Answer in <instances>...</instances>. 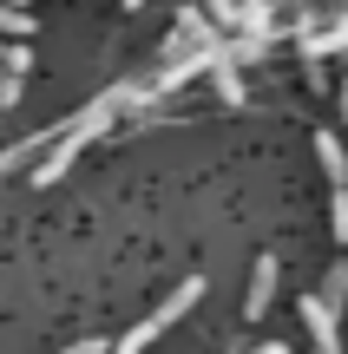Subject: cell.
<instances>
[{
  "label": "cell",
  "instance_id": "1",
  "mask_svg": "<svg viewBox=\"0 0 348 354\" xmlns=\"http://www.w3.org/2000/svg\"><path fill=\"white\" fill-rule=\"evenodd\" d=\"M138 99H145L138 86H112V92H99V99H92L86 112L73 118V131H66V138H59V151H46V158H39V171H33V184H39V190H46V184H59V177L73 171V158L86 151V145L99 138L105 125H112V112H118V105H138Z\"/></svg>",
  "mask_w": 348,
  "mask_h": 354
},
{
  "label": "cell",
  "instance_id": "2",
  "mask_svg": "<svg viewBox=\"0 0 348 354\" xmlns=\"http://www.w3.org/2000/svg\"><path fill=\"white\" fill-rule=\"evenodd\" d=\"M197 295H204V276H184V282H178V289H171V295H165V302H158V308H152V328H158V335H165V328H171V322H184V315H191V308H197Z\"/></svg>",
  "mask_w": 348,
  "mask_h": 354
},
{
  "label": "cell",
  "instance_id": "3",
  "mask_svg": "<svg viewBox=\"0 0 348 354\" xmlns=\"http://www.w3.org/2000/svg\"><path fill=\"white\" fill-rule=\"evenodd\" d=\"M302 322H309V335H315V348H329V354L342 348V315H336V308L322 302V295H309V302H302Z\"/></svg>",
  "mask_w": 348,
  "mask_h": 354
},
{
  "label": "cell",
  "instance_id": "4",
  "mask_svg": "<svg viewBox=\"0 0 348 354\" xmlns=\"http://www.w3.org/2000/svg\"><path fill=\"white\" fill-rule=\"evenodd\" d=\"M270 295H276V256H257V269H250V295H244V315H270Z\"/></svg>",
  "mask_w": 348,
  "mask_h": 354
},
{
  "label": "cell",
  "instance_id": "5",
  "mask_svg": "<svg viewBox=\"0 0 348 354\" xmlns=\"http://www.w3.org/2000/svg\"><path fill=\"white\" fill-rule=\"evenodd\" d=\"M315 151H322L329 184H336V190H348V151H342V138H336V131H315Z\"/></svg>",
  "mask_w": 348,
  "mask_h": 354
},
{
  "label": "cell",
  "instance_id": "6",
  "mask_svg": "<svg viewBox=\"0 0 348 354\" xmlns=\"http://www.w3.org/2000/svg\"><path fill=\"white\" fill-rule=\"evenodd\" d=\"M230 26H244L250 39H270V26H276V13H270V0H244V7H237V20Z\"/></svg>",
  "mask_w": 348,
  "mask_h": 354
},
{
  "label": "cell",
  "instance_id": "7",
  "mask_svg": "<svg viewBox=\"0 0 348 354\" xmlns=\"http://www.w3.org/2000/svg\"><path fill=\"white\" fill-rule=\"evenodd\" d=\"M210 73H217V92H223V105H244V73H237V66L223 59V53L210 59Z\"/></svg>",
  "mask_w": 348,
  "mask_h": 354
},
{
  "label": "cell",
  "instance_id": "8",
  "mask_svg": "<svg viewBox=\"0 0 348 354\" xmlns=\"http://www.w3.org/2000/svg\"><path fill=\"white\" fill-rule=\"evenodd\" d=\"M322 302L342 315V302H348V263H336V269H329V282H322Z\"/></svg>",
  "mask_w": 348,
  "mask_h": 354
},
{
  "label": "cell",
  "instance_id": "9",
  "mask_svg": "<svg viewBox=\"0 0 348 354\" xmlns=\"http://www.w3.org/2000/svg\"><path fill=\"white\" fill-rule=\"evenodd\" d=\"M0 33H13V39H20V33H33V20H26L20 7H0Z\"/></svg>",
  "mask_w": 348,
  "mask_h": 354
},
{
  "label": "cell",
  "instance_id": "10",
  "mask_svg": "<svg viewBox=\"0 0 348 354\" xmlns=\"http://www.w3.org/2000/svg\"><path fill=\"white\" fill-rule=\"evenodd\" d=\"M0 66H7L13 79H26V66H33V46H7V59H0Z\"/></svg>",
  "mask_w": 348,
  "mask_h": 354
},
{
  "label": "cell",
  "instance_id": "11",
  "mask_svg": "<svg viewBox=\"0 0 348 354\" xmlns=\"http://www.w3.org/2000/svg\"><path fill=\"white\" fill-rule=\"evenodd\" d=\"M336 236L348 243V190H336Z\"/></svg>",
  "mask_w": 348,
  "mask_h": 354
},
{
  "label": "cell",
  "instance_id": "12",
  "mask_svg": "<svg viewBox=\"0 0 348 354\" xmlns=\"http://www.w3.org/2000/svg\"><path fill=\"white\" fill-rule=\"evenodd\" d=\"M59 354H105V342H73V348H59Z\"/></svg>",
  "mask_w": 348,
  "mask_h": 354
},
{
  "label": "cell",
  "instance_id": "13",
  "mask_svg": "<svg viewBox=\"0 0 348 354\" xmlns=\"http://www.w3.org/2000/svg\"><path fill=\"white\" fill-rule=\"evenodd\" d=\"M257 354H289V348H283V342H270V348H257Z\"/></svg>",
  "mask_w": 348,
  "mask_h": 354
},
{
  "label": "cell",
  "instance_id": "14",
  "mask_svg": "<svg viewBox=\"0 0 348 354\" xmlns=\"http://www.w3.org/2000/svg\"><path fill=\"white\" fill-rule=\"evenodd\" d=\"M342 118H348V79H342Z\"/></svg>",
  "mask_w": 348,
  "mask_h": 354
},
{
  "label": "cell",
  "instance_id": "15",
  "mask_svg": "<svg viewBox=\"0 0 348 354\" xmlns=\"http://www.w3.org/2000/svg\"><path fill=\"white\" fill-rule=\"evenodd\" d=\"M13 7H20V13H26V7H33V0H13Z\"/></svg>",
  "mask_w": 348,
  "mask_h": 354
},
{
  "label": "cell",
  "instance_id": "16",
  "mask_svg": "<svg viewBox=\"0 0 348 354\" xmlns=\"http://www.w3.org/2000/svg\"><path fill=\"white\" fill-rule=\"evenodd\" d=\"M0 59H7V39H0Z\"/></svg>",
  "mask_w": 348,
  "mask_h": 354
},
{
  "label": "cell",
  "instance_id": "17",
  "mask_svg": "<svg viewBox=\"0 0 348 354\" xmlns=\"http://www.w3.org/2000/svg\"><path fill=\"white\" fill-rule=\"evenodd\" d=\"M125 7H145V0H125Z\"/></svg>",
  "mask_w": 348,
  "mask_h": 354
},
{
  "label": "cell",
  "instance_id": "18",
  "mask_svg": "<svg viewBox=\"0 0 348 354\" xmlns=\"http://www.w3.org/2000/svg\"><path fill=\"white\" fill-rule=\"evenodd\" d=\"M315 354H329V348H315ZM336 354H342V348H336Z\"/></svg>",
  "mask_w": 348,
  "mask_h": 354
}]
</instances>
